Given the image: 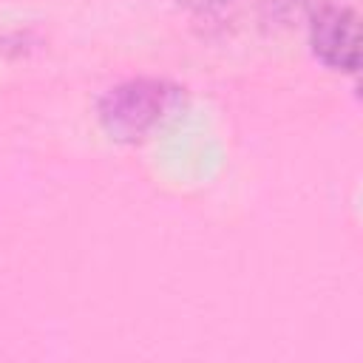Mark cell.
<instances>
[{
	"mask_svg": "<svg viewBox=\"0 0 363 363\" xmlns=\"http://www.w3.org/2000/svg\"><path fill=\"white\" fill-rule=\"evenodd\" d=\"M179 88L159 77H130L108 88L96 105L99 125L116 142H139L176 108Z\"/></svg>",
	"mask_w": 363,
	"mask_h": 363,
	"instance_id": "obj_1",
	"label": "cell"
},
{
	"mask_svg": "<svg viewBox=\"0 0 363 363\" xmlns=\"http://www.w3.org/2000/svg\"><path fill=\"white\" fill-rule=\"evenodd\" d=\"M357 14L346 6H318L309 14V45L335 71H357Z\"/></svg>",
	"mask_w": 363,
	"mask_h": 363,
	"instance_id": "obj_2",
	"label": "cell"
},
{
	"mask_svg": "<svg viewBox=\"0 0 363 363\" xmlns=\"http://www.w3.org/2000/svg\"><path fill=\"white\" fill-rule=\"evenodd\" d=\"M182 6H190V9H199V11H207V9H218V6H227L233 0H179Z\"/></svg>",
	"mask_w": 363,
	"mask_h": 363,
	"instance_id": "obj_3",
	"label": "cell"
}]
</instances>
